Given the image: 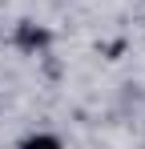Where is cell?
Instances as JSON below:
<instances>
[{"instance_id":"6da1fadb","label":"cell","mask_w":145,"mask_h":149,"mask_svg":"<svg viewBox=\"0 0 145 149\" xmlns=\"http://www.w3.org/2000/svg\"><path fill=\"white\" fill-rule=\"evenodd\" d=\"M16 45H20L24 52H36V49H45V45H48V32H45V28H36V24H28V20H24V24L16 28Z\"/></svg>"},{"instance_id":"7a4b0ae2","label":"cell","mask_w":145,"mask_h":149,"mask_svg":"<svg viewBox=\"0 0 145 149\" xmlns=\"http://www.w3.org/2000/svg\"><path fill=\"white\" fill-rule=\"evenodd\" d=\"M20 149H65L52 133H32V137H24L20 141Z\"/></svg>"}]
</instances>
